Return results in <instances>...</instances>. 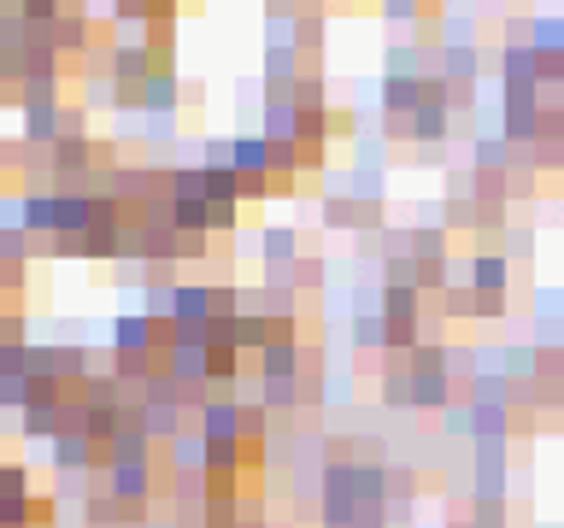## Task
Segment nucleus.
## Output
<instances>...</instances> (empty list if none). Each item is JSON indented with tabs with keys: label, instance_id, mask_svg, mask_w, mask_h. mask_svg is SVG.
<instances>
[{
	"label": "nucleus",
	"instance_id": "1",
	"mask_svg": "<svg viewBox=\"0 0 564 528\" xmlns=\"http://www.w3.org/2000/svg\"><path fill=\"white\" fill-rule=\"evenodd\" d=\"M36 523V493H30L24 464H0V528H30Z\"/></svg>",
	"mask_w": 564,
	"mask_h": 528
},
{
	"label": "nucleus",
	"instance_id": "13",
	"mask_svg": "<svg viewBox=\"0 0 564 528\" xmlns=\"http://www.w3.org/2000/svg\"><path fill=\"white\" fill-rule=\"evenodd\" d=\"M353 528H383V517H358Z\"/></svg>",
	"mask_w": 564,
	"mask_h": 528
},
{
	"label": "nucleus",
	"instance_id": "9",
	"mask_svg": "<svg viewBox=\"0 0 564 528\" xmlns=\"http://www.w3.org/2000/svg\"><path fill=\"white\" fill-rule=\"evenodd\" d=\"M471 282H476V288H483V294L494 300V294L506 288V265H500V259H476V265H471Z\"/></svg>",
	"mask_w": 564,
	"mask_h": 528
},
{
	"label": "nucleus",
	"instance_id": "10",
	"mask_svg": "<svg viewBox=\"0 0 564 528\" xmlns=\"http://www.w3.org/2000/svg\"><path fill=\"white\" fill-rule=\"evenodd\" d=\"M265 405H270V412H295V405H300V382H265Z\"/></svg>",
	"mask_w": 564,
	"mask_h": 528
},
{
	"label": "nucleus",
	"instance_id": "15",
	"mask_svg": "<svg viewBox=\"0 0 564 528\" xmlns=\"http://www.w3.org/2000/svg\"><path fill=\"white\" fill-rule=\"evenodd\" d=\"M130 7H147V0H130Z\"/></svg>",
	"mask_w": 564,
	"mask_h": 528
},
{
	"label": "nucleus",
	"instance_id": "4",
	"mask_svg": "<svg viewBox=\"0 0 564 528\" xmlns=\"http://www.w3.org/2000/svg\"><path fill=\"white\" fill-rule=\"evenodd\" d=\"M107 475H112V499H118V505H130V510L153 493L147 458H107Z\"/></svg>",
	"mask_w": 564,
	"mask_h": 528
},
{
	"label": "nucleus",
	"instance_id": "7",
	"mask_svg": "<svg viewBox=\"0 0 564 528\" xmlns=\"http://www.w3.org/2000/svg\"><path fill=\"white\" fill-rule=\"evenodd\" d=\"M24 135H30V142H54V135H59V112H54V100H30V112H24Z\"/></svg>",
	"mask_w": 564,
	"mask_h": 528
},
{
	"label": "nucleus",
	"instance_id": "3",
	"mask_svg": "<svg viewBox=\"0 0 564 528\" xmlns=\"http://www.w3.org/2000/svg\"><path fill=\"white\" fill-rule=\"evenodd\" d=\"M406 400L423 405V412L447 405V370H441L435 352H418V359H412V382H406Z\"/></svg>",
	"mask_w": 564,
	"mask_h": 528
},
{
	"label": "nucleus",
	"instance_id": "12",
	"mask_svg": "<svg viewBox=\"0 0 564 528\" xmlns=\"http://www.w3.org/2000/svg\"><path fill=\"white\" fill-rule=\"evenodd\" d=\"M388 12H395V19H406V12H412V0H388Z\"/></svg>",
	"mask_w": 564,
	"mask_h": 528
},
{
	"label": "nucleus",
	"instance_id": "2",
	"mask_svg": "<svg viewBox=\"0 0 564 528\" xmlns=\"http://www.w3.org/2000/svg\"><path fill=\"white\" fill-rule=\"evenodd\" d=\"M112 347L124 352V359H153V347H159V317L153 312H124L112 323Z\"/></svg>",
	"mask_w": 564,
	"mask_h": 528
},
{
	"label": "nucleus",
	"instance_id": "6",
	"mask_svg": "<svg viewBox=\"0 0 564 528\" xmlns=\"http://www.w3.org/2000/svg\"><path fill=\"white\" fill-rule=\"evenodd\" d=\"M54 470H65V475L95 470V440L82 435V429H65V435H54Z\"/></svg>",
	"mask_w": 564,
	"mask_h": 528
},
{
	"label": "nucleus",
	"instance_id": "16",
	"mask_svg": "<svg viewBox=\"0 0 564 528\" xmlns=\"http://www.w3.org/2000/svg\"><path fill=\"white\" fill-rule=\"evenodd\" d=\"M453 528H465V523H453Z\"/></svg>",
	"mask_w": 564,
	"mask_h": 528
},
{
	"label": "nucleus",
	"instance_id": "5",
	"mask_svg": "<svg viewBox=\"0 0 564 528\" xmlns=\"http://www.w3.org/2000/svg\"><path fill=\"white\" fill-rule=\"evenodd\" d=\"M259 382H300V347H295V335H277L259 352Z\"/></svg>",
	"mask_w": 564,
	"mask_h": 528
},
{
	"label": "nucleus",
	"instance_id": "17",
	"mask_svg": "<svg viewBox=\"0 0 564 528\" xmlns=\"http://www.w3.org/2000/svg\"><path fill=\"white\" fill-rule=\"evenodd\" d=\"M559 364H564V352H559Z\"/></svg>",
	"mask_w": 564,
	"mask_h": 528
},
{
	"label": "nucleus",
	"instance_id": "11",
	"mask_svg": "<svg viewBox=\"0 0 564 528\" xmlns=\"http://www.w3.org/2000/svg\"><path fill=\"white\" fill-rule=\"evenodd\" d=\"M54 30H59V47H82V36H89V24H82V19H65Z\"/></svg>",
	"mask_w": 564,
	"mask_h": 528
},
{
	"label": "nucleus",
	"instance_id": "14",
	"mask_svg": "<svg viewBox=\"0 0 564 528\" xmlns=\"http://www.w3.org/2000/svg\"><path fill=\"white\" fill-rule=\"evenodd\" d=\"M142 528H177V523H142Z\"/></svg>",
	"mask_w": 564,
	"mask_h": 528
},
{
	"label": "nucleus",
	"instance_id": "8",
	"mask_svg": "<svg viewBox=\"0 0 564 528\" xmlns=\"http://www.w3.org/2000/svg\"><path fill=\"white\" fill-rule=\"evenodd\" d=\"M170 464H177V470H207V435H177V440H170Z\"/></svg>",
	"mask_w": 564,
	"mask_h": 528
}]
</instances>
